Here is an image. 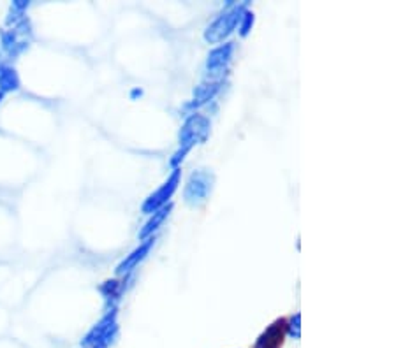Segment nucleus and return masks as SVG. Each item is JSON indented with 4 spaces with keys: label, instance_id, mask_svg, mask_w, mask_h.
<instances>
[{
    "label": "nucleus",
    "instance_id": "f257e3e1",
    "mask_svg": "<svg viewBox=\"0 0 396 348\" xmlns=\"http://www.w3.org/2000/svg\"><path fill=\"white\" fill-rule=\"evenodd\" d=\"M287 318H280V321L273 322V324L261 334V338L257 340L254 348H282L285 336H287Z\"/></svg>",
    "mask_w": 396,
    "mask_h": 348
}]
</instances>
